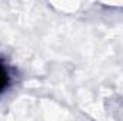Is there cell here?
Listing matches in <instances>:
<instances>
[{"mask_svg": "<svg viewBox=\"0 0 123 121\" xmlns=\"http://www.w3.org/2000/svg\"><path fill=\"white\" fill-rule=\"evenodd\" d=\"M10 84V76H9V71L6 68V66L0 61V94H3L4 91L7 90Z\"/></svg>", "mask_w": 123, "mask_h": 121, "instance_id": "1", "label": "cell"}]
</instances>
